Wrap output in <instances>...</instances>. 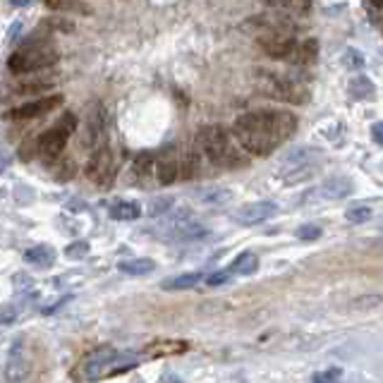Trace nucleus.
Masks as SVG:
<instances>
[{
  "mask_svg": "<svg viewBox=\"0 0 383 383\" xmlns=\"http://www.w3.org/2000/svg\"><path fill=\"white\" fill-rule=\"evenodd\" d=\"M230 281V271H226V273H214V276H209L206 278V283L211 285V288H216V285H223V283H228Z\"/></svg>",
  "mask_w": 383,
  "mask_h": 383,
  "instance_id": "473e14b6",
  "label": "nucleus"
},
{
  "mask_svg": "<svg viewBox=\"0 0 383 383\" xmlns=\"http://www.w3.org/2000/svg\"><path fill=\"white\" fill-rule=\"evenodd\" d=\"M297 237H300V240H319L321 228L319 226H302V228H297Z\"/></svg>",
  "mask_w": 383,
  "mask_h": 383,
  "instance_id": "2f4dec72",
  "label": "nucleus"
},
{
  "mask_svg": "<svg viewBox=\"0 0 383 383\" xmlns=\"http://www.w3.org/2000/svg\"><path fill=\"white\" fill-rule=\"evenodd\" d=\"M12 5H15V8H24V5L29 3V0H10Z\"/></svg>",
  "mask_w": 383,
  "mask_h": 383,
  "instance_id": "e433bc0d",
  "label": "nucleus"
},
{
  "mask_svg": "<svg viewBox=\"0 0 383 383\" xmlns=\"http://www.w3.org/2000/svg\"><path fill=\"white\" fill-rule=\"evenodd\" d=\"M187 350V343H175V340H163V343H154L149 350H144V355L149 357H161V355H180Z\"/></svg>",
  "mask_w": 383,
  "mask_h": 383,
  "instance_id": "b1692460",
  "label": "nucleus"
},
{
  "mask_svg": "<svg viewBox=\"0 0 383 383\" xmlns=\"http://www.w3.org/2000/svg\"><path fill=\"white\" fill-rule=\"evenodd\" d=\"M17 319V309H12L10 305H5L0 309V321H5V324H10V321Z\"/></svg>",
  "mask_w": 383,
  "mask_h": 383,
  "instance_id": "f704fd0d",
  "label": "nucleus"
},
{
  "mask_svg": "<svg viewBox=\"0 0 383 383\" xmlns=\"http://www.w3.org/2000/svg\"><path fill=\"white\" fill-rule=\"evenodd\" d=\"M199 168H202V154H199L197 149H190L180 161V175L185 180H192V178H197Z\"/></svg>",
  "mask_w": 383,
  "mask_h": 383,
  "instance_id": "412c9836",
  "label": "nucleus"
},
{
  "mask_svg": "<svg viewBox=\"0 0 383 383\" xmlns=\"http://www.w3.org/2000/svg\"><path fill=\"white\" fill-rule=\"evenodd\" d=\"M343 63H345V68H350V70H360V68H364V56L357 51V48H345Z\"/></svg>",
  "mask_w": 383,
  "mask_h": 383,
  "instance_id": "c85d7f7f",
  "label": "nucleus"
},
{
  "mask_svg": "<svg viewBox=\"0 0 383 383\" xmlns=\"http://www.w3.org/2000/svg\"><path fill=\"white\" fill-rule=\"evenodd\" d=\"M106 135H108V120H106V108L101 103L91 106L89 118H87V137L84 142L89 144L91 149L99 147V144H106Z\"/></svg>",
  "mask_w": 383,
  "mask_h": 383,
  "instance_id": "9b49d317",
  "label": "nucleus"
},
{
  "mask_svg": "<svg viewBox=\"0 0 383 383\" xmlns=\"http://www.w3.org/2000/svg\"><path fill=\"white\" fill-rule=\"evenodd\" d=\"M312 199H328V202H336V199H345L352 192V182L348 178H328L324 185H319L312 190Z\"/></svg>",
  "mask_w": 383,
  "mask_h": 383,
  "instance_id": "4468645a",
  "label": "nucleus"
},
{
  "mask_svg": "<svg viewBox=\"0 0 383 383\" xmlns=\"http://www.w3.org/2000/svg\"><path fill=\"white\" fill-rule=\"evenodd\" d=\"M278 8L293 12V15H305L312 8V0H278Z\"/></svg>",
  "mask_w": 383,
  "mask_h": 383,
  "instance_id": "cd10ccee",
  "label": "nucleus"
},
{
  "mask_svg": "<svg viewBox=\"0 0 383 383\" xmlns=\"http://www.w3.org/2000/svg\"><path fill=\"white\" fill-rule=\"evenodd\" d=\"M75 127H77V118L72 113H65L56 123V127H51V130L44 132V135L36 137L39 156H44L46 161H56V158L63 156L65 147H68V139L72 132H75Z\"/></svg>",
  "mask_w": 383,
  "mask_h": 383,
  "instance_id": "423d86ee",
  "label": "nucleus"
},
{
  "mask_svg": "<svg viewBox=\"0 0 383 383\" xmlns=\"http://www.w3.org/2000/svg\"><path fill=\"white\" fill-rule=\"evenodd\" d=\"M154 166H156V156L151 154V151H144V154H139L135 158V163H132V178L139 185H147L151 180V175H154Z\"/></svg>",
  "mask_w": 383,
  "mask_h": 383,
  "instance_id": "dca6fc26",
  "label": "nucleus"
},
{
  "mask_svg": "<svg viewBox=\"0 0 383 383\" xmlns=\"http://www.w3.org/2000/svg\"><path fill=\"white\" fill-rule=\"evenodd\" d=\"M24 261L32 266H39V269H48V266H53V261H56V249L48 245L29 247L27 252H24Z\"/></svg>",
  "mask_w": 383,
  "mask_h": 383,
  "instance_id": "f3484780",
  "label": "nucleus"
},
{
  "mask_svg": "<svg viewBox=\"0 0 383 383\" xmlns=\"http://www.w3.org/2000/svg\"><path fill=\"white\" fill-rule=\"evenodd\" d=\"M120 273L125 276H147V273L156 271V261L154 259H127L118 264Z\"/></svg>",
  "mask_w": 383,
  "mask_h": 383,
  "instance_id": "a211bd4d",
  "label": "nucleus"
},
{
  "mask_svg": "<svg viewBox=\"0 0 383 383\" xmlns=\"http://www.w3.org/2000/svg\"><path fill=\"white\" fill-rule=\"evenodd\" d=\"M372 137H374L376 144H381V147H383V123H374L372 125Z\"/></svg>",
  "mask_w": 383,
  "mask_h": 383,
  "instance_id": "c9c22d12",
  "label": "nucleus"
},
{
  "mask_svg": "<svg viewBox=\"0 0 383 383\" xmlns=\"http://www.w3.org/2000/svg\"><path fill=\"white\" fill-rule=\"evenodd\" d=\"M53 87V79H41V77H32L29 82H24L17 87L20 94H41V91L51 89Z\"/></svg>",
  "mask_w": 383,
  "mask_h": 383,
  "instance_id": "a878e982",
  "label": "nucleus"
},
{
  "mask_svg": "<svg viewBox=\"0 0 383 383\" xmlns=\"http://www.w3.org/2000/svg\"><path fill=\"white\" fill-rule=\"evenodd\" d=\"M345 218H348L350 223H367L369 218H372V209L369 206H364V204H357V206H350L348 211H345Z\"/></svg>",
  "mask_w": 383,
  "mask_h": 383,
  "instance_id": "bb28decb",
  "label": "nucleus"
},
{
  "mask_svg": "<svg viewBox=\"0 0 383 383\" xmlns=\"http://www.w3.org/2000/svg\"><path fill=\"white\" fill-rule=\"evenodd\" d=\"M115 355H118V352H115L113 348H99V350L89 352V355L79 362L77 372L72 376H75V379H84V381L101 379V376L108 374V369H111Z\"/></svg>",
  "mask_w": 383,
  "mask_h": 383,
  "instance_id": "6e6552de",
  "label": "nucleus"
},
{
  "mask_svg": "<svg viewBox=\"0 0 383 383\" xmlns=\"http://www.w3.org/2000/svg\"><path fill=\"white\" fill-rule=\"evenodd\" d=\"M111 216L115 221H137L142 216V206L137 202H115L111 206Z\"/></svg>",
  "mask_w": 383,
  "mask_h": 383,
  "instance_id": "aec40b11",
  "label": "nucleus"
},
{
  "mask_svg": "<svg viewBox=\"0 0 383 383\" xmlns=\"http://www.w3.org/2000/svg\"><path fill=\"white\" fill-rule=\"evenodd\" d=\"M202 278H204L202 273H182V276L163 281V290H190L202 281Z\"/></svg>",
  "mask_w": 383,
  "mask_h": 383,
  "instance_id": "5701e85b",
  "label": "nucleus"
},
{
  "mask_svg": "<svg viewBox=\"0 0 383 383\" xmlns=\"http://www.w3.org/2000/svg\"><path fill=\"white\" fill-rule=\"evenodd\" d=\"M56 63H58L56 46H51L48 41H34V44H27L20 51L12 53L8 60V68L15 75H34V72H41Z\"/></svg>",
  "mask_w": 383,
  "mask_h": 383,
  "instance_id": "7ed1b4c3",
  "label": "nucleus"
},
{
  "mask_svg": "<svg viewBox=\"0 0 383 383\" xmlns=\"http://www.w3.org/2000/svg\"><path fill=\"white\" fill-rule=\"evenodd\" d=\"M89 242H72V245H68V249H65V257L72 259V261H79V259H84L89 254Z\"/></svg>",
  "mask_w": 383,
  "mask_h": 383,
  "instance_id": "c756f323",
  "label": "nucleus"
},
{
  "mask_svg": "<svg viewBox=\"0 0 383 383\" xmlns=\"http://www.w3.org/2000/svg\"><path fill=\"white\" fill-rule=\"evenodd\" d=\"M199 149L204 151L214 166L218 168H242L249 163V158L245 156V149L237 147L235 139L230 137V132L223 125H204L197 135Z\"/></svg>",
  "mask_w": 383,
  "mask_h": 383,
  "instance_id": "f03ea898",
  "label": "nucleus"
},
{
  "mask_svg": "<svg viewBox=\"0 0 383 383\" xmlns=\"http://www.w3.org/2000/svg\"><path fill=\"white\" fill-rule=\"evenodd\" d=\"M259 89H261V94H266L269 99L295 103V106H302V103L309 101V87L305 82H300L297 77H290V75L261 72Z\"/></svg>",
  "mask_w": 383,
  "mask_h": 383,
  "instance_id": "20e7f679",
  "label": "nucleus"
},
{
  "mask_svg": "<svg viewBox=\"0 0 383 383\" xmlns=\"http://www.w3.org/2000/svg\"><path fill=\"white\" fill-rule=\"evenodd\" d=\"M297 130V118L288 111H252L235 120L233 135L247 154L269 156Z\"/></svg>",
  "mask_w": 383,
  "mask_h": 383,
  "instance_id": "f257e3e1",
  "label": "nucleus"
},
{
  "mask_svg": "<svg viewBox=\"0 0 383 383\" xmlns=\"http://www.w3.org/2000/svg\"><path fill=\"white\" fill-rule=\"evenodd\" d=\"M316 166V151L314 149H295L283 158V175L288 173H300L297 180L309 175L307 170H312Z\"/></svg>",
  "mask_w": 383,
  "mask_h": 383,
  "instance_id": "ddd939ff",
  "label": "nucleus"
},
{
  "mask_svg": "<svg viewBox=\"0 0 383 383\" xmlns=\"http://www.w3.org/2000/svg\"><path fill=\"white\" fill-rule=\"evenodd\" d=\"M63 106V96L56 94V96H44V99H36V101H29L24 106H17L12 108L8 113V118L12 120H32V118H44V115L53 113L56 108Z\"/></svg>",
  "mask_w": 383,
  "mask_h": 383,
  "instance_id": "1a4fd4ad",
  "label": "nucleus"
},
{
  "mask_svg": "<svg viewBox=\"0 0 383 383\" xmlns=\"http://www.w3.org/2000/svg\"><path fill=\"white\" fill-rule=\"evenodd\" d=\"M259 269V259L257 254L252 252H242L240 257L233 261V266H230V273H237V276H252L254 271Z\"/></svg>",
  "mask_w": 383,
  "mask_h": 383,
  "instance_id": "4be33fe9",
  "label": "nucleus"
},
{
  "mask_svg": "<svg viewBox=\"0 0 383 383\" xmlns=\"http://www.w3.org/2000/svg\"><path fill=\"white\" fill-rule=\"evenodd\" d=\"M340 379V369H328V372L314 374V381H336Z\"/></svg>",
  "mask_w": 383,
  "mask_h": 383,
  "instance_id": "72a5a7b5",
  "label": "nucleus"
},
{
  "mask_svg": "<svg viewBox=\"0 0 383 383\" xmlns=\"http://www.w3.org/2000/svg\"><path fill=\"white\" fill-rule=\"evenodd\" d=\"M316 58H319V41L316 39H307L300 41V44L293 46V51L288 53V58L293 65H314Z\"/></svg>",
  "mask_w": 383,
  "mask_h": 383,
  "instance_id": "2eb2a0df",
  "label": "nucleus"
},
{
  "mask_svg": "<svg viewBox=\"0 0 383 383\" xmlns=\"http://www.w3.org/2000/svg\"><path fill=\"white\" fill-rule=\"evenodd\" d=\"M273 214H276V204L273 202H252L237 209L233 218L240 226H257V223L269 221Z\"/></svg>",
  "mask_w": 383,
  "mask_h": 383,
  "instance_id": "f8f14e48",
  "label": "nucleus"
},
{
  "mask_svg": "<svg viewBox=\"0 0 383 383\" xmlns=\"http://www.w3.org/2000/svg\"><path fill=\"white\" fill-rule=\"evenodd\" d=\"M154 173L161 185H173L180 175V154L178 149L170 144L156 156V166H154Z\"/></svg>",
  "mask_w": 383,
  "mask_h": 383,
  "instance_id": "9d476101",
  "label": "nucleus"
},
{
  "mask_svg": "<svg viewBox=\"0 0 383 383\" xmlns=\"http://www.w3.org/2000/svg\"><path fill=\"white\" fill-rule=\"evenodd\" d=\"M170 209H173V199H170V197H161V199H156V202L149 206V214L151 216H163V214H168Z\"/></svg>",
  "mask_w": 383,
  "mask_h": 383,
  "instance_id": "7c9ffc66",
  "label": "nucleus"
},
{
  "mask_svg": "<svg viewBox=\"0 0 383 383\" xmlns=\"http://www.w3.org/2000/svg\"><path fill=\"white\" fill-rule=\"evenodd\" d=\"M348 91H350L352 99H357V101H364V99L372 101L374 99V84H372V79H367L364 75L352 77L350 84H348Z\"/></svg>",
  "mask_w": 383,
  "mask_h": 383,
  "instance_id": "6ab92c4d",
  "label": "nucleus"
},
{
  "mask_svg": "<svg viewBox=\"0 0 383 383\" xmlns=\"http://www.w3.org/2000/svg\"><path fill=\"white\" fill-rule=\"evenodd\" d=\"M264 29L259 34V46L266 56L271 58H288V53L293 51V46L297 44L295 39V29L290 27L285 17H271L269 22H261Z\"/></svg>",
  "mask_w": 383,
  "mask_h": 383,
  "instance_id": "39448f33",
  "label": "nucleus"
},
{
  "mask_svg": "<svg viewBox=\"0 0 383 383\" xmlns=\"http://www.w3.org/2000/svg\"><path fill=\"white\" fill-rule=\"evenodd\" d=\"M46 5L56 12H70V15H89V8L82 0H46Z\"/></svg>",
  "mask_w": 383,
  "mask_h": 383,
  "instance_id": "393cba45",
  "label": "nucleus"
},
{
  "mask_svg": "<svg viewBox=\"0 0 383 383\" xmlns=\"http://www.w3.org/2000/svg\"><path fill=\"white\" fill-rule=\"evenodd\" d=\"M84 173H87V178L99 187H111L113 185L115 161H113V151H111V147H108V142L91 149V156L87 161Z\"/></svg>",
  "mask_w": 383,
  "mask_h": 383,
  "instance_id": "0eeeda50",
  "label": "nucleus"
}]
</instances>
